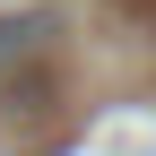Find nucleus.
Segmentation results:
<instances>
[{"label": "nucleus", "mask_w": 156, "mask_h": 156, "mask_svg": "<svg viewBox=\"0 0 156 156\" xmlns=\"http://www.w3.org/2000/svg\"><path fill=\"white\" fill-rule=\"evenodd\" d=\"M35 35H52L44 17H0V61H17V52H35Z\"/></svg>", "instance_id": "f257e3e1"}]
</instances>
